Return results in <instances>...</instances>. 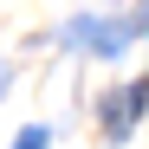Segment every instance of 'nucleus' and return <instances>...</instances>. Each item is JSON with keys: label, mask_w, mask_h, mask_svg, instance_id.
Wrapping results in <instances>:
<instances>
[{"label": "nucleus", "mask_w": 149, "mask_h": 149, "mask_svg": "<svg viewBox=\"0 0 149 149\" xmlns=\"http://www.w3.org/2000/svg\"><path fill=\"white\" fill-rule=\"evenodd\" d=\"M136 104H149V84H136V91H117V104H110V130H130Z\"/></svg>", "instance_id": "obj_1"}, {"label": "nucleus", "mask_w": 149, "mask_h": 149, "mask_svg": "<svg viewBox=\"0 0 149 149\" xmlns=\"http://www.w3.org/2000/svg\"><path fill=\"white\" fill-rule=\"evenodd\" d=\"M13 149H45V130H39V123H33V130H19V136H13Z\"/></svg>", "instance_id": "obj_2"}]
</instances>
